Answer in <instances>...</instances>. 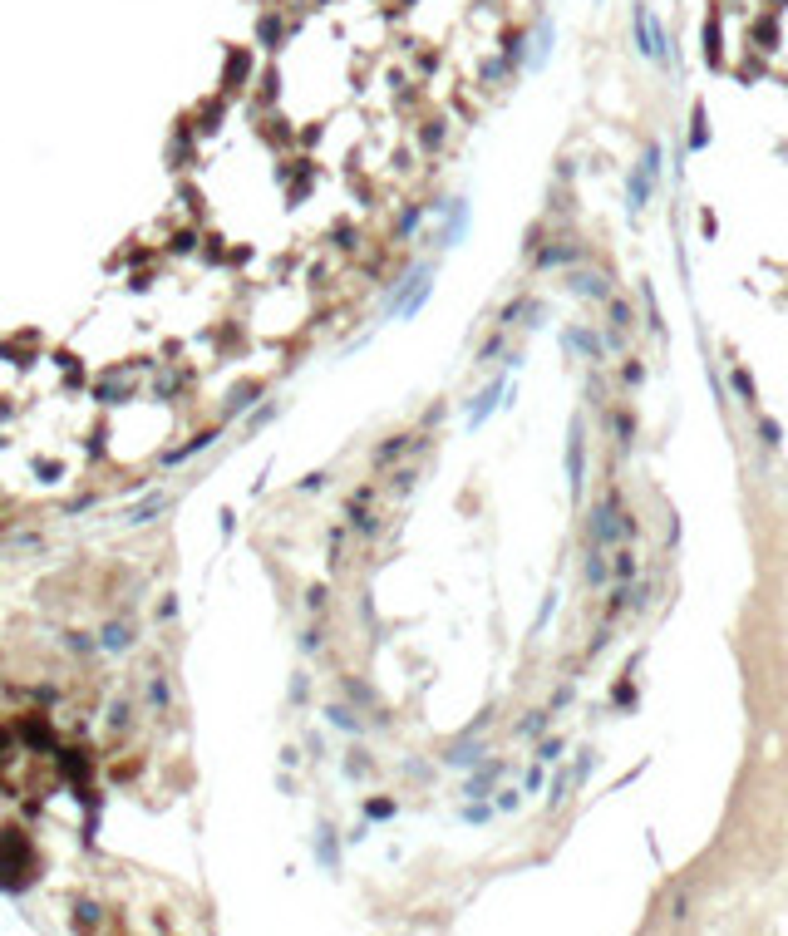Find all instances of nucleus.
Wrapping results in <instances>:
<instances>
[{
  "mask_svg": "<svg viewBox=\"0 0 788 936\" xmlns=\"http://www.w3.org/2000/svg\"><path fill=\"white\" fill-rule=\"evenodd\" d=\"M498 395H502V390H498V384H493V390H488V395H483V400L473 404V414H468V424H473V429H478V424H483V414H488V409L498 404Z\"/></svg>",
  "mask_w": 788,
  "mask_h": 936,
  "instance_id": "nucleus-1",
  "label": "nucleus"
}]
</instances>
